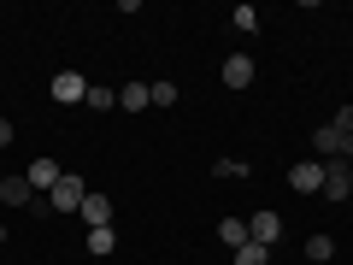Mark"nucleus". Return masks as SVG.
I'll return each mask as SVG.
<instances>
[{
	"label": "nucleus",
	"mask_w": 353,
	"mask_h": 265,
	"mask_svg": "<svg viewBox=\"0 0 353 265\" xmlns=\"http://www.w3.org/2000/svg\"><path fill=\"white\" fill-rule=\"evenodd\" d=\"M83 177H71V171H65L59 177V183H53V189H48V206H53V213H83Z\"/></svg>",
	"instance_id": "f257e3e1"
},
{
	"label": "nucleus",
	"mask_w": 353,
	"mask_h": 265,
	"mask_svg": "<svg viewBox=\"0 0 353 265\" xmlns=\"http://www.w3.org/2000/svg\"><path fill=\"white\" fill-rule=\"evenodd\" d=\"M48 95H53L59 106H83V101H88V83H83V71H53Z\"/></svg>",
	"instance_id": "f03ea898"
},
{
	"label": "nucleus",
	"mask_w": 353,
	"mask_h": 265,
	"mask_svg": "<svg viewBox=\"0 0 353 265\" xmlns=\"http://www.w3.org/2000/svg\"><path fill=\"white\" fill-rule=\"evenodd\" d=\"M289 189L318 195V189H324V159H301V165H289Z\"/></svg>",
	"instance_id": "7ed1b4c3"
},
{
	"label": "nucleus",
	"mask_w": 353,
	"mask_h": 265,
	"mask_svg": "<svg viewBox=\"0 0 353 265\" xmlns=\"http://www.w3.org/2000/svg\"><path fill=\"white\" fill-rule=\"evenodd\" d=\"M248 236L259 242V248H277V236H283V218L271 213V206H265V213H253V218H248Z\"/></svg>",
	"instance_id": "20e7f679"
},
{
	"label": "nucleus",
	"mask_w": 353,
	"mask_h": 265,
	"mask_svg": "<svg viewBox=\"0 0 353 265\" xmlns=\"http://www.w3.org/2000/svg\"><path fill=\"white\" fill-rule=\"evenodd\" d=\"M83 224H88V230H106V224H112V201H106L101 189L83 195Z\"/></svg>",
	"instance_id": "39448f33"
},
{
	"label": "nucleus",
	"mask_w": 353,
	"mask_h": 265,
	"mask_svg": "<svg viewBox=\"0 0 353 265\" xmlns=\"http://www.w3.org/2000/svg\"><path fill=\"white\" fill-rule=\"evenodd\" d=\"M59 177H65V165H53V159H36V165H30V171H24V183H30V189H36V195H48L53 183H59Z\"/></svg>",
	"instance_id": "423d86ee"
},
{
	"label": "nucleus",
	"mask_w": 353,
	"mask_h": 265,
	"mask_svg": "<svg viewBox=\"0 0 353 265\" xmlns=\"http://www.w3.org/2000/svg\"><path fill=\"white\" fill-rule=\"evenodd\" d=\"M324 195H330V201H347V165H341V159H324Z\"/></svg>",
	"instance_id": "0eeeda50"
},
{
	"label": "nucleus",
	"mask_w": 353,
	"mask_h": 265,
	"mask_svg": "<svg viewBox=\"0 0 353 265\" xmlns=\"http://www.w3.org/2000/svg\"><path fill=\"white\" fill-rule=\"evenodd\" d=\"M253 83V59L248 53H230L224 59V88H248Z\"/></svg>",
	"instance_id": "6e6552de"
},
{
	"label": "nucleus",
	"mask_w": 353,
	"mask_h": 265,
	"mask_svg": "<svg viewBox=\"0 0 353 265\" xmlns=\"http://www.w3.org/2000/svg\"><path fill=\"white\" fill-rule=\"evenodd\" d=\"M0 201H6V206H24V213H30V201H36V189H30L24 177H0Z\"/></svg>",
	"instance_id": "1a4fd4ad"
},
{
	"label": "nucleus",
	"mask_w": 353,
	"mask_h": 265,
	"mask_svg": "<svg viewBox=\"0 0 353 265\" xmlns=\"http://www.w3.org/2000/svg\"><path fill=\"white\" fill-rule=\"evenodd\" d=\"M118 106H124V112H141V106H153L148 83H124V88H118Z\"/></svg>",
	"instance_id": "9d476101"
},
{
	"label": "nucleus",
	"mask_w": 353,
	"mask_h": 265,
	"mask_svg": "<svg viewBox=\"0 0 353 265\" xmlns=\"http://www.w3.org/2000/svg\"><path fill=\"white\" fill-rule=\"evenodd\" d=\"M218 242H224L230 253H236L241 242H253V236H248V218H224V224H218Z\"/></svg>",
	"instance_id": "9b49d317"
},
{
	"label": "nucleus",
	"mask_w": 353,
	"mask_h": 265,
	"mask_svg": "<svg viewBox=\"0 0 353 265\" xmlns=\"http://www.w3.org/2000/svg\"><path fill=\"white\" fill-rule=\"evenodd\" d=\"M83 248H88V253H112V248H118V230H112V224H106V230H88Z\"/></svg>",
	"instance_id": "f8f14e48"
},
{
	"label": "nucleus",
	"mask_w": 353,
	"mask_h": 265,
	"mask_svg": "<svg viewBox=\"0 0 353 265\" xmlns=\"http://www.w3.org/2000/svg\"><path fill=\"white\" fill-rule=\"evenodd\" d=\"M83 106H94V112H112L118 106V88H101V83H88V101Z\"/></svg>",
	"instance_id": "ddd939ff"
},
{
	"label": "nucleus",
	"mask_w": 353,
	"mask_h": 265,
	"mask_svg": "<svg viewBox=\"0 0 353 265\" xmlns=\"http://www.w3.org/2000/svg\"><path fill=\"white\" fill-rule=\"evenodd\" d=\"M236 265H271V248H259V242H241V248H236Z\"/></svg>",
	"instance_id": "4468645a"
},
{
	"label": "nucleus",
	"mask_w": 353,
	"mask_h": 265,
	"mask_svg": "<svg viewBox=\"0 0 353 265\" xmlns=\"http://www.w3.org/2000/svg\"><path fill=\"white\" fill-rule=\"evenodd\" d=\"M306 259H318V265L336 259V242H330V236H306Z\"/></svg>",
	"instance_id": "2eb2a0df"
},
{
	"label": "nucleus",
	"mask_w": 353,
	"mask_h": 265,
	"mask_svg": "<svg viewBox=\"0 0 353 265\" xmlns=\"http://www.w3.org/2000/svg\"><path fill=\"white\" fill-rule=\"evenodd\" d=\"M148 95L153 106H176V83H148Z\"/></svg>",
	"instance_id": "dca6fc26"
},
{
	"label": "nucleus",
	"mask_w": 353,
	"mask_h": 265,
	"mask_svg": "<svg viewBox=\"0 0 353 265\" xmlns=\"http://www.w3.org/2000/svg\"><path fill=\"white\" fill-rule=\"evenodd\" d=\"M212 177H248V159H212Z\"/></svg>",
	"instance_id": "f3484780"
},
{
	"label": "nucleus",
	"mask_w": 353,
	"mask_h": 265,
	"mask_svg": "<svg viewBox=\"0 0 353 265\" xmlns=\"http://www.w3.org/2000/svg\"><path fill=\"white\" fill-rule=\"evenodd\" d=\"M230 24H236V30H259V12H253V6H236V12H230Z\"/></svg>",
	"instance_id": "a211bd4d"
},
{
	"label": "nucleus",
	"mask_w": 353,
	"mask_h": 265,
	"mask_svg": "<svg viewBox=\"0 0 353 265\" xmlns=\"http://www.w3.org/2000/svg\"><path fill=\"white\" fill-rule=\"evenodd\" d=\"M330 124H336L341 136H353V106H336V118H330Z\"/></svg>",
	"instance_id": "6ab92c4d"
},
{
	"label": "nucleus",
	"mask_w": 353,
	"mask_h": 265,
	"mask_svg": "<svg viewBox=\"0 0 353 265\" xmlns=\"http://www.w3.org/2000/svg\"><path fill=\"white\" fill-rule=\"evenodd\" d=\"M12 136H18V130H12V118H0V148H12Z\"/></svg>",
	"instance_id": "aec40b11"
},
{
	"label": "nucleus",
	"mask_w": 353,
	"mask_h": 265,
	"mask_svg": "<svg viewBox=\"0 0 353 265\" xmlns=\"http://www.w3.org/2000/svg\"><path fill=\"white\" fill-rule=\"evenodd\" d=\"M347 189H353V165H347Z\"/></svg>",
	"instance_id": "412c9836"
}]
</instances>
